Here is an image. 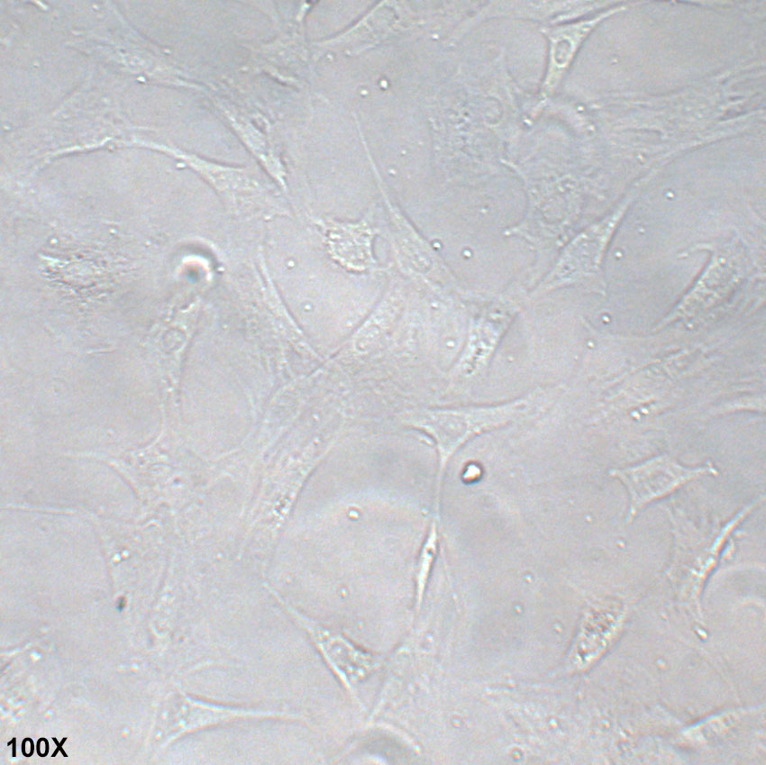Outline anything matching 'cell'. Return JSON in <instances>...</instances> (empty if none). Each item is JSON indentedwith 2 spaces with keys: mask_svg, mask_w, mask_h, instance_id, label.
Returning <instances> with one entry per match:
<instances>
[{
  "mask_svg": "<svg viewBox=\"0 0 766 765\" xmlns=\"http://www.w3.org/2000/svg\"><path fill=\"white\" fill-rule=\"evenodd\" d=\"M438 547V532L433 523L422 545L415 567V609L419 610Z\"/></svg>",
  "mask_w": 766,
  "mask_h": 765,
  "instance_id": "9",
  "label": "cell"
},
{
  "mask_svg": "<svg viewBox=\"0 0 766 765\" xmlns=\"http://www.w3.org/2000/svg\"><path fill=\"white\" fill-rule=\"evenodd\" d=\"M591 24L588 23L579 26L545 29L549 41V56L542 86V96H549L554 90L564 69L571 60L578 43Z\"/></svg>",
  "mask_w": 766,
  "mask_h": 765,
  "instance_id": "7",
  "label": "cell"
},
{
  "mask_svg": "<svg viewBox=\"0 0 766 765\" xmlns=\"http://www.w3.org/2000/svg\"><path fill=\"white\" fill-rule=\"evenodd\" d=\"M49 751V744L48 741L44 738H41L37 743V752L41 757H45Z\"/></svg>",
  "mask_w": 766,
  "mask_h": 765,
  "instance_id": "11",
  "label": "cell"
},
{
  "mask_svg": "<svg viewBox=\"0 0 766 765\" xmlns=\"http://www.w3.org/2000/svg\"><path fill=\"white\" fill-rule=\"evenodd\" d=\"M536 396L529 395L496 405L455 408H415L401 415L404 423L430 436L438 454L437 496L446 466L453 454L468 441L486 431L505 425L533 405Z\"/></svg>",
  "mask_w": 766,
  "mask_h": 765,
  "instance_id": "1",
  "label": "cell"
},
{
  "mask_svg": "<svg viewBox=\"0 0 766 765\" xmlns=\"http://www.w3.org/2000/svg\"><path fill=\"white\" fill-rule=\"evenodd\" d=\"M609 217L577 238L540 287L549 290L572 283L592 272L616 222Z\"/></svg>",
  "mask_w": 766,
  "mask_h": 765,
  "instance_id": "4",
  "label": "cell"
},
{
  "mask_svg": "<svg viewBox=\"0 0 766 765\" xmlns=\"http://www.w3.org/2000/svg\"><path fill=\"white\" fill-rule=\"evenodd\" d=\"M504 323V319L496 322L488 318L473 327L455 367L459 376L471 378L486 367L500 338Z\"/></svg>",
  "mask_w": 766,
  "mask_h": 765,
  "instance_id": "8",
  "label": "cell"
},
{
  "mask_svg": "<svg viewBox=\"0 0 766 765\" xmlns=\"http://www.w3.org/2000/svg\"><path fill=\"white\" fill-rule=\"evenodd\" d=\"M52 740H53V741L56 742V744L58 745V749H57V750H56V751L52 754V757L56 756V753H57V751H60L62 752V754H63L65 757H68V755L65 753L64 750L62 749V745L64 744L65 741L67 740V737H66V738H63V739L61 740V742H59H59H58V741H57V739H56L55 737H53V738H52Z\"/></svg>",
  "mask_w": 766,
  "mask_h": 765,
  "instance_id": "12",
  "label": "cell"
},
{
  "mask_svg": "<svg viewBox=\"0 0 766 765\" xmlns=\"http://www.w3.org/2000/svg\"><path fill=\"white\" fill-rule=\"evenodd\" d=\"M294 622L307 634L323 660L343 688L356 698V688L379 669L382 658L362 649L340 632L302 613L267 587Z\"/></svg>",
  "mask_w": 766,
  "mask_h": 765,
  "instance_id": "2",
  "label": "cell"
},
{
  "mask_svg": "<svg viewBox=\"0 0 766 765\" xmlns=\"http://www.w3.org/2000/svg\"><path fill=\"white\" fill-rule=\"evenodd\" d=\"M377 232L367 219L356 223L330 222L326 228L329 250L345 268L368 270L376 265L372 244Z\"/></svg>",
  "mask_w": 766,
  "mask_h": 765,
  "instance_id": "5",
  "label": "cell"
},
{
  "mask_svg": "<svg viewBox=\"0 0 766 765\" xmlns=\"http://www.w3.org/2000/svg\"><path fill=\"white\" fill-rule=\"evenodd\" d=\"M22 752L24 756L30 757L33 753V742L30 738H25L22 744Z\"/></svg>",
  "mask_w": 766,
  "mask_h": 765,
  "instance_id": "10",
  "label": "cell"
},
{
  "mask_svg": "<svg viewBox=\"0 0 766 765\" xmlns=\"http://www.w3.org/2000/svg\"><path fill=\"white\" fill-rule=\"evenodd\" d=\"M716 474L717 469L711 463L688 467L666 454L655 456L634 466L609 471V475L618 478L627 489V523L633 521L650 503L669 496L694 479Z\"/></svg>",
  "mask_w": 766,
  "mask_h": 765,
  "instance_id": "3",
  "label": "cell"
},
{
  "mask_svg": "<svg viewBox=\"0 0 766 765\" xmlns=\"http://www.w3.org/2000/svg\"><path fill=\"white\" fill-rule=\"evenodd\" d=\"M623 617L624 607L616 601L595 606L586 613L573 650L578 665H586L600 654Z\"/></svg>",
  "mask_w": 766,
  "mask_h": 765,
  "instance_id": "6",
  "label": "cell"
}]
</instances>
